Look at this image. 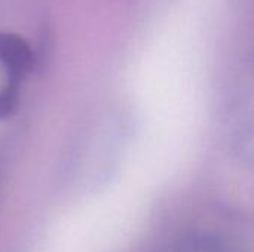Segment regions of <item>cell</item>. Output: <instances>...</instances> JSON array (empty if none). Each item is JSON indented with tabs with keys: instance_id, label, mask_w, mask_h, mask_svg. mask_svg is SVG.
<instances>
[{
	"instance_id": "obj_2",
	"label": "cell",
	"mask_w": 254,
	"mask_h": 252,
	"mask_svg": "<svg viewBox=\"0 0 254 252\" xmlns=\"http://www.w3.org/2000/svg\"><path fill=\"white\" fill-rule=\"evenodd\" d=\"M21 80L7 79V83L0 89V120L10 117L19 102Z\"/></svg>"
},
{
	"instance_id": "obj_1",
	"label": "cell",
	"mask_w": 254,
	"mask_h": 252,
	"mask_svg": "<svg viewBox=\"0 0 254 252\" xmlns=\"http://www.w3.org/2000/svg\"><path fill=\"white\" fill-rule=\"evenodd\" d=\"M0 64L6 68L7 79L22 82L36 65L34 52L21 36L0 31Z\"/></svg>"
}]
</instances>
